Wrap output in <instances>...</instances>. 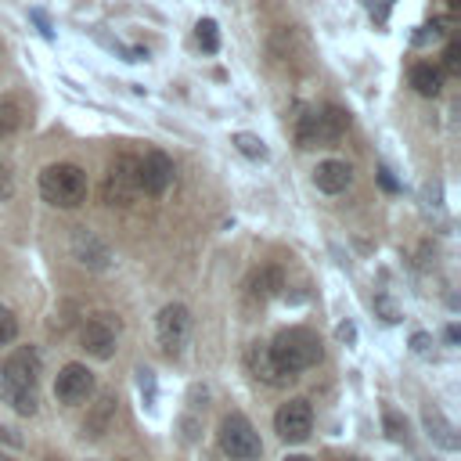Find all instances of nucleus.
Masks as SVG:
<instances>
[{
    "label": "nucleus",
    "mask_w": 461,
    "mask_h": 461,
    "mask_svg": "<svg viewBox=\"0 0 461 461\" xmlns=\"http://www.w3.org/2000/svg\"><path fill=\"white\" fill-rule=\"evenodd\" d=\"M0 461H11V457H4V454H0Z\"/></svg>",
    "instance_id": "31"
},
{
    "label": "nucleus",
    "mask_w": 461,
    "mask_h": 461,
    "mask_svg": "<svg viewBox=\"0 0 461 461\" xmlns=\"http://www.w3.org/2000/svg\"><path fill=\"white\" fill-rule=\"evenodd\" d=\"M72 256H76L83 267H90V270H104V267L112 263V249H108L94 230H86V227H79V230L72 234Z\"/></svg>",
    "instance_id": "11"
},
{
    "label": "nucleus",
    "mask_w": 461,
    "mask_h": 461,
    "mask_svg": "<svg viewBox=\"0 0 461 461\" xmlns=\"http://www.w3.org/2000/svg\"><path fill=\"white\" fill-rule=\"evenodd\" d=\"M198 43H202V50H209V54L220 47V32H216V22H212V18H202V22H198Z\"/></svg>",
    "instance_id": "20"
},
{
    "label": "nucleus",
    "mask_w": 461,
    "mask_h": 461,
    "mask_svg": "<svg viewBox=\"0 0 461 461\" xmlns=\"http://www.w3.org/2000/svg\"><path fill=\"white\" fill-rule=\"evenodd\" d=\"M385 432H389V439H407V421L396 414V411H385Z\"/></svg>",
    "instance_id": "24"
},
{
    "label": "nucleus",
    "mask_w": 461,
    "mask_h": 461,
    "mask_svg": "<svg viewBox=\"0 0 461 461\" xmlns=\"http://www.w3.org/2000/svg\"><path fill=\"white\" fill-rule=\"evenodd\" d=\"M137 385H140V396H144V403H148V411L155 407V375L148 371V367H140L137 371Z\"/></svg>",
    "instance_id": "23"
},
{
    "label": "nucleus",
    "mask_w": 461,
    "mask_h": 461,
    "mask_svg": "<svg viewBox=\"0 0 461 461\" xmlns=\"http://www.w3.org/2000/svg\"><path fill=\"white\" fill-rule=\"evenodd\" d=\"M234 148L245 155V158H267V144H263V137H256V133H234Z\"/></svg>",
    "instance_id": "19"
},
{
    "label": "nucleus",
    "mask_w": 461,
    "mask_h": 461,
    "mask_svg": "<svg viewBox=\"0 0 461 461\" xmlns=\"http://www.w3.org/2000/svg\"><path fill=\"white\" fill-rule=\"evenodd\" d=\"M36 378H40V353L32 346H18L0 364V396L18 414H32L36 411Z\"/></svg>",
    "instance_id": "1"
},
{
    "label": "nucleus",
    "mask_w": 461,
    "mask_h": 461,
    "mask_svg": "<svg viewBox=\"0 0 461 461\" xmlns=\"http://www.w3.org/2000/svg\"><path fill=\"white\" fill-rule=\"evenodd\" d=\"M277 288H281V270H274V267H267V270H259L252 277V295H259V299L274 295Z\"/></svg>",
    "instance_id": "18"
},
{
    "label": "nucleus",
    "mask_w": 461,
    "mask_h": 461,
    "mask_svg": "<svg viewBox=\"0 0 461 461\" xmlns=\"http://www.w3.org/2000/svg\"><path fill=\"white\" fill-rule=\"evenodd\" d=\"M220 450L230 457V461H256L263 454V443H259V432L252 429V421L245 414H227L220 421Z\"/></svg>",
    "instance_id": "4"
},
{
    "label": "nucleus",
    "mask_w": 461,
    "mask_h": 461,
    "mask_svg": "<svg viewBox=\"0 0 461 461\" xmlns=\"http://www.w3.org/2000/svg\"><path fill=\"white\" fill-rule=\"evenodd\" d=\"M346 126H349V115H346L342 108H335V104L321 108V112H317V144H321V148L335 144V140L346 133Z\"/></svg>",
    "instance_id": "15"
},
{
    "label": "nucleus",
    "mask_w": 461,
    "mask_h": 461,
    "mask_svg": "<svg viewBox=\"0 0 461 461\" xmlns=\"http://www.w3.org/2000/svg\"><path fill=\"white\" fill-rule=\"evenodd\" d=\"M140 194V180H137V158L133 155H119L108 169L104 180V202L108 205H130Z\"/></svg>",
    "instance_id": "6"
},
{
    "label": "nucleus",
    "mask_w": 461,
    "mask_h": 461,
    "mask_svg": "<svg viewBox=\"0 0 461 461\" xmlns=\"http://www.w3.org/2000/svg\"><path fill=\"white\" fill-rule=\"evenodd\" d=\"M137 180H140V191L166 194V187L173 184V162H169V155L148 151L144 158H137Z\"/></svg>",
    "instance_id": "10"
},
{
    "label": "nucleus",
    "mask_w": 461,
    "mask_h": 461,
    "mask_svg": "<svg viewBox=\"0 0 461 461\" xmlns=\"http://www.w3.org/2000/svg\"><path fill=\"white\" fill-rule=\"evenodd\" d=\"M281 461H310L306 454H288V457H281Z\"/></svg>",
    "instance_id": "29"
},
{
    "label": "nucleus",
    "mask_w": 461,
    "mask_h": 461,
    "mask_svg": "<svg viewBox=\"0 0 461 461\" xmlns=\"http://www.w3.org/2000/svg\"><path fill=\"white\" fill-rule=\"evenodd\" d=\"M40 194L54 209H76L86 202V173L72 162H54L40 173Z\"/></svg>",
    "instance_id": "3"
},
{
    "label": "nucleus",
    "mask_w": 461,
    "mask_h": 461,
    "mask_svg": "<svg viewBox=\"0 0 461 461\" xmlns=\"http://www.w3.org/2000/svg\"><path fill=\"white\" fill-rule=\"evenodd\" d=\"M274 429H277V436H281L285 443H303V439L310 436V429H313V411H310V403H306V400H288V403H281L277 414H274Z\"/></svg>",
    "instance_id": "8"
},
{
    "label": "nucleus",
    "mask_w": 461,
    "mask_h": 461,
    "mask_svg": "<svg viewBox=\"0 0 461 461\" xmlns=\"http://www.w3.org/2000/svg\"><path fill=\"white\" fill-rule=\"evenodd\" d=\"M339 335H342L346 342H353V339H357V331H353V324H342V328H339Z\"/></svg>",
    "instance_id": "28"
},
{
    "label": "nucleus",
    "mask_w": 461,
    "mask_h": 461,
    "mask_svg": "<svg viewBox=\"0 0 461 461\" xmlns=\"http://www.w3.org/2000/svg\"><path fill=\"white\" fill-rule=\"evenodd\" d=\"M443 65H447L450 72L461 68V47H457V43H447V50H443Z\"/></svg>",
    "instance_id": "25"
},
{
    "label": "nucleus",
    "mask_w": 461,
    "mask_h": 461,
    "mask_svg": "<svg viewBox=\"0 0 461 461\" xmlns=\"http://www.w3.org/2000/svg\"><path fill=\"white\" fill-rule=\"evenodd\" d=\"M155 335H158V346L169 357H176L187 346V339H191V313H187V306L184 303L162 306L158 310V321H155Z\"/></svg>",
    "instance_id": "5"
},
{
    "label": "nucleus",
    "mask_w": 461,
    "mask_h": 461,
    "mask_svg": "<svg viewBox=\"0 0 461 461\" xmlns=\"http://www.w3.org/2000/svg\"><path fill=\"white\" fill-rule=\"evenodd\" d=\"M90 393H94V371L86 367V364H65L61 371H58V378H54V396L61 400V403H86L90 400Z\"/></svg>",
    "instance_id": "9"
},
{
    "label": "nucleus",
    "mask_w": 461,
    "mask_h": 461,
    "mask_svg": "<svg viewBox=\"0 0 461 461\" xmlns=\"http://www.w3.org/2000/svg\"><path fill=\"white\" fill-rule=\"evenodd\" d=\"M439 68H432V65H414L411 68V86L418 90V94H425V97H436L439 94Z\"/></svg>",
    "instance_id": "17"
},
{
    "label": "nucleus",
    "mask_w": 461,
    "mask_h": 461,
    "mask_svg": "<svg viewBox=\"0 0 461 461\" xmlns=\"http://www.w3.org/2000/svg\"><path fill=\"white\" fill-rule=\"evenodd\" d=\"M349 180H353V169H349V162H339V158H324V162L313 169V184H317V191H324V194L346 191Z\"/></svg>",
    "instance_id": "12"
},
{
    "label": "nucleus",
    "mask_w": 461,
    "mask_h": 461,
    "mask_svg": "<svg viewBox=\"0 0 461 461\" xmlns=\"http://www.w3.org/2000/svg\"><path fill=\"white\" fill-rule=\"evenodd\" d=\"M457 4H461V0H450V7H457Z\"/></svg>",
    "instance_id": "30"
},
{
    "label": "nucleus",
    "mask_w": 461,
    "mask_h": 461,
    "mask_svg": "<svg viewBox=\"0 0 461 461\" xmlns=\"http://www.w3.org/2000/svg\"><path fill=\"white\" fill-rule=\"evenodd\" d=\"M425 429H429V439L432 443H439L443 450H457V429L439 411H425Z\"/></svg>",
    "instance_id": "16"
},
{
    "label": "nucleus",
    "mask_w": 461,
    "mask_h": 461,
    "mask_svg": "<svg viewBox=\"0 0 461 461\" xmlns=\"http://www.w3.org/2000/svg\"><path fill=\"white\" fill-rule=\"evenodd\" d=\"M249 367H252V375H256L259 382H267V385H285V382L292 378V375H285V371L274 364L267 342H252V346H249Z\"/></svg>",
    "instance_id": "13"
},
{
    "label": "nucleus",
    "mask_w": 461,
    "mask_h": 461,
    "mask_svg": "<svg viewBox=\"0 0 461 461\" xmlns=\"http://www.w3.org/2000/svg\"><path fill=\"white\" fill-rule=\"evenodd\" d=\"M267 349L285 375H299L321 360V339L310 328H285L274 335V342Z\"/></svg>",
    "instance_id": "2"
},
{
    "label": "nucleus",
    "mask_w": 461,
    "mask_h": 461,
    "mask_svg": "<svg viewBox=\"0 0 461 461\" xmlns=\"http://www.w3.org/2000/svg\"><path fill=\"white\" fill-rule=\"evenodd\" d=\"M112 421H115V393H101V396H97V403L90 407L86 421H83V436L101 439V436L112 429Z\"/></svg>",
    "instance_id": "14"
},
{
    "label": "nucleus",
    "mask_w": 461,
    "mask_h": 461,
    "mask_svg": "<svg viewBox=\"0 0 461 461\" xmlns=\"http://www.w3.org/2000/svg\"><path fill=\"white\" fill-rule=\"evenodd\" d=\"M22 122V115H18V104L14 101H0V137H7L14 126Z\"/></svg>",
    "instance_id": "21"
},
{
    "label": "nucleus",
    "mask_w": 461,
    "mask_h": 461,
    "mask_svg": "<svg viewBox=\"0 0 461 461\" xmlns=\"http://www.w3.org/2000/svg\"><path fill=\"white\" fill-rule=\"evenodd\" d=\"M378 184H382V187H385V191H396V180H393V173H389V169H385V166H382V169H378Z\"/></svg>",
    "instance_id": "26"
},
{
    "label": "nucleus",
    "mask_w": 461,
    "mask_h": 461,
    "mask_svg": "<svg viewBox=\"0 0 461 461\" xmlns=\"http://www.w3.org/2000/svg\"><path fill=\"white\" fill-rule=\"evenodd\" d=\"M32 18H36L40 32H43V36H50V22H47V14H43V11H32Z\"/></svg>",
    "instance_id": "27"
},
{
    "label": "nucleus",
    "mask_w": 461,
    "mask_h": 461,
    "mask_svg": "<svg viewBox=\"0 0 461 461\" xmlns=\"http://www.w3.org/2000/svg\"><path fill=\"white\" fill-rule=\"evenodd\" d=\"M79 342L90 357L97 360H108L115 353V342H119V321L112 313H94L86 317V324L79 328Z\"/></svg>",
    "instance_id": "7"
},
{
    "label": "nucleus",
    "mask_w": 461,
    "mask_h": 461,
    "mask_svg": "<svg viewBox=\"0 0 461 461\" xmlns=\"http://www.w3.org/2000/svg\"><path fill=\"white\" fill-rule=\"evenodd\" d=\"M14 335H18V317L7 306H0V346L14 342Z\"/></svg>",
    "instance_id": "22"
}]
</instances>
